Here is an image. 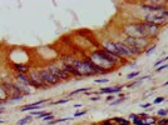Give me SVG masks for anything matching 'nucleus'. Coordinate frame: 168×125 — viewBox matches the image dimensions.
I'll return each mask as SVG.
<instances>
[{"instance_id":"f257e3e1","label":"nucleus","mask_w":168,"mask_h":125,"mask_svg":"<svg viewBox=\"0 0 168 125\" xmlns=\"http://www.w3.org/2000/svg\"><path fill=\"white\" fill-rule=\"evenodd\" d=\"M90 60L97 66L109 71V68L117 66L118 63L122 61V58H119V56H114L112 54H109V53H107L105 50H97V51L92 53Z\"/></svg>"},{"instance_id":"f03ea898","label":"nucleus","mask_w":168,"mask_h":125,"mask_svg":"<svg viewBox=\"0 0 168 125\" xmlns=\"http://www.w3.org/2000/svg\"><path fill=\"white\" fill-rule=\"evenodd\" d=\"M123 31L125 33V35L131 36V38H149L148 36L146 24H144L143 21L125 25L123 28Z\"/></svg>"},{"instance_id":"7ed1b4c3","label":"nucleus","mask_w":168,"mask_h":125,"mask_svg":"<svg viewBox=\"0 0 168 125\" xmlns=\"http://www.w3.org/2000/svg\"><path fill=\"white\" fill-rule=\"evenodd\" d=\"M149 38H131V36H127L124 39L123 43L129 45V46H133V48H137V49H140V50H144L146 46L149 44Z\"/></svg>"},{"instance_id":"20e7f679","label":"nucleus","mask_w":168,"mask_h":125,"mask_svg":"<svg viewBox=\"0 0 168 125\" xmlns=\"http://www.w3.org/2000/svg\"><path fill=\"white\" fill-rule=\"evenodd\" d=\"M29 85L32 88H39V89H48V85L41 79L39 71H32L29 75Z\"/></svg>"},{"instance_id":"39448f33","label":"nucleus","mask_w":168,"mask_h":125,"mask_svg":"<svg viewBox=\"0 0 168 125\" xmlns=\"http://www.w3.org/2000/svg\"><path fill=\"white\" fill-rule=\"evenodd\" d=\"M39 74H40L41 79H43L44 83H45V84H47L48 86H49V85H55V84H58V83L60 81L59 79L55 78L54 75H53L48 69H40V70H39Z\"/></svg>"},{"instance_id":"423d86ee","label":"nucleus","mask_w":168,"mask_h":125,"mask_svg":"<svg viewBox=\"0 0 168 125\" xmlns=\"http://www.w3.org/2000/svg\"><path fill=\"white\" fill-rule=\"evenodd\" d=\"M47 69L50 71V73L54 75L55 78H58L59 80H67L68 78H69V75H68L65 71H64L62 68H59V66H56L54 65V64H50V65H48Z\"/></svg>"},{"instance_id":"0eeeda50","label":"nucleus","mask_w":168,"mask_h":125,"mask_svg":"<svg viewBox=\"0 0 168 125\" xmlns=\"http://www.w3.org/2000/svg\"><path fill=\"white\" fill-rule=\"evenodd\" d=\"M167 19H165L161 15V13H153V14H147L143 19V23H149V24H157L161 25L162 23H165Z\"/></svg>"},{"instance_id":"6e6552de","label":"nucleus","mask_w":168,"mask_h":125,"mask_svg":"<svg viewBox=\"0 0 168 125\" xmlns=\"http://www.w3.org/2000/svg\"><path fill=\"white\" fill-rule=\"evenodd\" d=\"M103 50H105L107 53H109V54H112L114 56H119V58H122L119 55V53H118L117 45L114 41H110V40L104 41V43H103Z\"/></svg>"},{"instance_id":"1a4fd4ad","label":"nucleus","mask_w":168,"mask_h":125,"mask_svg":"<svg viewBox=\"0 0 168 125\" xmlns=\"http://www.w3.org/2000/svg\"><path fill=\"white\" fill-rule=\"evenodd\" d=\"M116 45H117L118 53H119L120 56H125V58H131V56H132L127 44H124L123 41H116Z\"/></svg>"},{"instance_id":"9d476101","label":"nucleus","mask_w":168,"mask_h":125,"mask_svg":"<svg viewBox=\"0 0 168 125\" xmlns=\"http://www.w3.org/2000/svg\"><path fill=\"white\" fill-rule=\"evenodd\" d=\"M144 24H146V28H147V31H148V36H149V38H154L159 33V30H161V25L149 24V23H144Z\"/></svg>"},{"instance_id":"9b49d317","label":"nucleus","mask_w":168,"mask_h":125,"mask_svg":"<svg viewBox=\"0 0 168 125\" xmlns=\"http://www.w3.org/2000/svg\"><path fill=\"white\" fill-rule=\"evenodd\" d=\"M62 69L65 71V73L68 75H74V77H82L81 74H79V71L75 69V68L73 65H69V64H65V63H63L62 64Z\"/></svg>"},{"instance_id":"f8f14e48","label":"nucleus","mask_w":168,"mask_h":125,"mask_svg":"<svg viewBox=\"0 0 168 125\" xmlns=\"http://www.w3.org/2000/svg\"><path fill=\"white\" fill-rule=\"evenodd\" d=\"M48 99L47 100H40V101H36V103H34V104H30V105H26V107H23L20 110L21 111H29V110H35V109H39V105H41L43 103H47Z\"/></svg>"},{"instance_id":"ddd939ff","label":"nucleus","mask_w":168,"mask_h":125,"mask_svg":"<svg viewBox=\"0 0 168 125\" xmlns=\"http://www.w3.org/2000/svg\"><path fill=\"white\" fill-rule=\"evenodd\" d=\"M15 77H17V80L19 83H23V84L25 85H29V77L26 74H23V73H17L15 74ZM30 86V85H29Z\"/></svg>"},{"instance_id":"4468645a","label":"nucleus","mask_w":168,"mask_h":125,"mask_svg":"<svg viewBox=\"0 0 168 125\" xmlns=\"http://www.w3.org/2000/svg\"><path fill=\"white\" fill-rule=\"evenodd\" d=\"M14 69L17 70V73H23V74L29 73V66L24 65V64H14Z\"/></svg>"},{"instance_id":"2eb2a0df","label":"nucleus","mask_w":168,"mask_h":125,"mask_svg":"<svg viewBox=\"0 0 168 125\" xmlns=\"http://www.w3.org/2000/svg\"><path fill=\"white\" fill-rule=\"evenodd\" d=\"M120 90H122V86H113V88H103V89H101V93L113 94V93H119Z\"/></svg>"},{"instance_id":"dca6fc26","label":"nucleus","mask_w":168,"mask_h":125,"mask_svg":"<svg viewBox=\"0 0 168 125\" xmlns=\"http://www.w3.org/2000/svg\"><path fill=\"white\" fill-rule=\"evenodd\" d=\"M33 122V118L32 116H25L24 119H20L18 122V125H26V124H30Z\"/></svg>"},{"instance_id":"f3484780","label":"nucleus","mask_w":168,"mask_h":125,"mask_svg":"<svg viewBox=\"0 0 168 125\" xmlns=\"http://www.w3.org/2000/svg\"><path fill=\"white\" fill-rule=\"evenodd\" d=\"M113 122L117 123L118 125H129V122H128V120H125V119H123V118H114Z\"/></svg>"},{"instance_id":"a211bd4d","label":"nucleus","mask_w":168,"mask_h":125,"mask_svg":"<svg viewBox=\"0 0 168 125\" xmlns=\"http://www.w3.org/2000/svg\"><path fill=\"white\" fill-rule=\"evenodd\" d=\"M6 98H9V95L5 92V89L3 88V85H0V100H5Z\"/></svg>"},{"instance_id":"6ab92c4d","label":"nucleus","mask_w":168,"mask_h":125,"mask_svg":"<svg viewBox=\"0 0 168 125\" xmlns=\"http://www.w3.org/2000/svg\"><path fill=\"white\" fill-rule=\"evenodd\" d=\"M89 88H83V89H78V90H74L73 93L70 94V95H74V94H78V93H83V92H88Z\"/></svg>"},{"instance_id":"aec40b11","label":"nucleus","mask_w":168,"mask_h":125,"mask_svg":"<svg viewBox=\"0 0 168 125\" xmlns=\"http://www.w3.org/2000/svg\"><path fill=\"white\" fill-rule=\"evenodd\" d=\"M139 75V71H134V73H131V74H128V79H134L136 77H138Z\"/></svg>"},{"instance_id":"412c9836","label":"nucleus","mask_w":168,"mask_h":125,"mask_svg":"<svg viewBox=\"0 0 168 125\" xmlns=\"http://www.w3.org/2000/svg\"><path fill=\"white\" fill-rule=\"evenodd\" d=\"M43 119H44V122H53V120H54V116L50 114V115L45 116V118H43Z\"/></svg>"},{"instance_id":"4be33fe9","label":"nucleus","mask_w":168,"mask_h":125,"mask_svg":"<svg viewBox=\"0 0 168 125\" xmlns=\"http://www.w3.org/2000/svg\"><path fill=\"white\" fill-rule=\"evenodd\" d=\"M163 100H165V98H163V96H159V98H157V99L153 101V103H154V104H159V103H162Z\"/></svg>"},{"instance_id":"5701e85b","label":"nucleus","mask_w":168,"mask_h":125,"mask_svg":"<svg viewBox=\"0 0 168 125\" xmlns=\"http://www.w3.org/2000/svg\"><path fill=\"white\" fill-rule=\"evenodd\" d=\"M101 125H113V120H105V122H102Z\"/></svg>"},{"instance_id":"b1692460","label":"nucleus","mask_w":168,"mask_h":125,"mask_svg":"<svg viewBox=\"0 0 168 125\" xmlns=\"http://www.w3.org/2000/svg\"><path fill=\"white\" fill-rule=\"evenodd\" d=\"M125 100V98H122V99H119V100H116V101H113L112 103V105H117V104H120L122 101H124Z\"/></svg>"},{"instance_id":"393cba45","label":"nucleus","mask_w":168,"mask_h":125,"mask_svg":"<svg viewBox=\"0 0 168 125\" xmlns=\"http://www.w3.org/2000/svg\"><path fill=\"white\" fill-rule=\"evenodd\" d=\"M168 124V119H162L161 122H158V125H167Z\"/></svg>"},{"instance_id":"a878e982","label":"nucleus","mask_w":168,"mask_h":125,"mask_svg":"<svg viewBox=\"0 0 168 125\" xmlns=\"http://www.w3.org/2000/svg\"><path fill=\"white\" fill-rule=\"evenodd\" d=\"M69 101V99H65V100H59V101H55V105H58V104H64V103H68Z\"/></svg>"},{"instance_id":"bb28decb","label":"nucleus","mask_w":168,"mask_h":125,"mask_svg":"<svg viewBox=\"0 0 168 125\" xmlns=\"http://www.w3.org/2000/svg\"><path fill=\"white\" fill-rule=\"evenodd\" d=\"M87 111H79V113H77V114H74V118H78V116H82V115H84Z\"/></svg>"},{"instance_id":"cd10ccee","label":"nucleus","mask_w":168,"mask_h":125,"mask_svg":"<svg viewBox=\"0 0 168 125\" xmlns=\"http://www.w3.org/2000/svg\"><path fill=\"white\" fill-rule=\"evenodd\" d=\"M108 81V79H98V80H95V83H98V84H101V83H107Z\"/></svg>"},{"instance_id":"c85d7f7f","label":"nucleus","mask_w":168,"mask_h":125,"mask_svg":"<svg viewBox=\"0 0 168 125\" xmlns=\"http://www.w3.org/2000/svg\"><path fill=\"white\" fill-rule=\"evenodd\" d=\"M166 68H168L167 64H165V65H162V66H159L158 69H157V71H161V70H163V69H166Z\"/></svg>"},{"instance_id":"c756f323","label":"nucleus","mask_w":168,"mask_h":125,"mask_svg":"<svg viewBox=\"0 0 168 125\" xmlns=\"http://www.w3.org/2000/svg\"><path fill=\"white\" fill-rule=\"evenodd\" d=\"M158 115H167V110H159L158 111Z\"/></svg>"},{"instance_id":"7c9ffc66","label":"nucleus","mask_w":168,"mask_h":125,"mask_svg":"<svg viewBox=\"0 0 168 125\" xmlns=\"http://www.w3.org/2000/svg\"><path fill=\"white\" fill-rule=\"evenodd\" d=\"M154 48H156V46H154V45H152V46H151L149 49H148V50H147L146 53H147V54H149V53H151V51H153V50H154Z\"/></svg>"},{"instance_id":"2f4dec72","label":"nucleus","mask_w":168,"mask_h":125,"mask_svg":"<svg viewBox=\"0 0 168 125\" xmlns=\"http://www.w3.org/2000/svg\"><path fill=\"white\" fill-rule=\"evenodd\" d=\"M149 107H151V104H149V103H147V104H143V105H140V108H144V109L149 108Z\"/></svg>"},{"instance_id":"473e14b6","label":"nucleus","mask_w":168,"mask_h":125,"mask_svg":"<svg viewBox=\"0 0 168 125\" xmlns=\"http://www.w3.org/2000/svg\"><path fill=\"white\" fill-rule=\"evenodd\" d=\"M114 99V96L113 95H109L108 98H107V100H108V101H110V100H113Z\"/></svg>"},{"instance_id":"72a5a7b5","label":"nucleus","mask_w":168,"mask_h":125,"mask_svg":"<svg viewBox=\"0 0 168 125\" xmlns=\"http://www.w3.org/2000/svg\"><path fill=\"white\" fill-rule=\"evenodd\" d=\"M98 99H99L98 96H93V98H90V100H93V101H94V100H98Z\"/></svg>"},{"instance_id":"f704fd0d","label":"nucleus","mask_w":168,"mask_h":125,"mask_svg":"<svg viewBox=\"0 0 168 125\" xmlns=\"http://www.w3.org/2000/svg\"><path fill=\"white\" fill-rule=\"evenodd\" d=\"M166 60H168V56H167V58H165V59H163V61H166Z\"/></svg>"},{"instance_id":"c9c22d12","label":"nucleus","mask_w":168,"mask_h":125,"mask_svg":"<svg viewBox=\"0 0 168 125\" xmlns=\"http://www.w3.org/2000/svg\"><path fill=\"white\" fill-rule=\"evenodd\" d=\"M165 85H168V81H167V83H166V84H165Z\"/></svg>"}]
</instances>
